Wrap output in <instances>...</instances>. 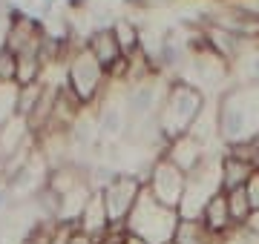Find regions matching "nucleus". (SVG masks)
Segmentation results:
<instances>
[{
	"label": "nucleus",
	"mask_w": 259,
	"mask_h": 244,
	"mask_svg": "<svg viewBox=\"0 0 259 244\" xmlns=\"http://www.w3.org/2000/svg\"><path fill=\"white\" fill-rule=\"evenodd\" d=\"M202 112H204V92L199 86H193L190 81H185V78H176L170 84V89H167V98L158 103V112H156L161 138L173 141L179 135H187Z\"/></svg>",
	"instance_id": "nucleus-1"
},
{
	"label": "nucleus",
	"mask_w": 259,
	"mask_h": 244,
	"mask_svg": "<svg viewBox=\"0 0 259 244\" xmlns=\"http://www.w3.org/2000/svg\"><path fill=\"white\" fill-rule=\"evenodd\" d=\"M107 84H110L107 69L90 55V49L87 46L75 49L72 57H69V64H66V86L75 92V98L83 106H93L107 92Z\"/></svg>",
	"instance_id": "nucleus-2"
},
{
	"label": "nucleus",
	"mask_w": 259,
	"mask_h": 244,
	"mask_svg": "<svg viewBox=\"0 0 259 244\" xmlns=\"http://www.w3.org/2000/svg\"><path fill=\"white\" fill-rule=\"evenodd\" d=\"M104 198V210H107V218H110L112 227H127V218L133 213V207L139 201V196L144 193V181L136 178L133 172H112L107 184L101 190Z\"/></svg>",
	"instance_id": "nucleus-3"
},
{
	"label": "nucleus",
	"mask_w": 259,
	"mask_h": 244,
	"mask_svg": "<svg viewBox=\"0 0 259 244\" xmlns=\"http://www.w3.org/2000/svg\"><path fill=\"white\" fill-rule=\"evenodd\" d=\"M144 190L156 201H161L164 207L179 210L182 198H185V190H187V175L173 161H167L164 155H158L156 164L150 167V175L144 178Z\"/></svg>",
	"instance_id": "nucleus-4"
},
{
	"label": "nucleus",
	"mask_w": 259,
	"mask_h": 244,
	"mask_svg": "<svg viewBox=\"0 0 259 244\" xmlns=\"http://www.w3.org/2000/svg\"><path fill=\"white\" fill-rule=\"evenodd\" d=\"M164 147L167 150H161V155H164L167 161H173L185 175H190V172L207 158L204 144L199 141V138H193L190 132H187V135H179V138H173V141H167Z\"/></svg>",
	"instance_id": "nucleus-5"
},
{
	"label": "nucleus",
	"mask_w": 259,
	"mask_h": 244,
	"mask_svg": "<svg viewBox=\"0 0 259 244\" xmlns=\"http://www.w3.org/2000/svg\"><path fill=\"white\" fill-rule=\"evenodd\" d=\"M87 49H90V55H93L107 72L124 60V52H121L118 40H115V35H112V26L110 29H95L93 35L87 38Z\"/></svg>",
	"instance_id": "nucleus-6"
},
{
	"label": "nucleus",
	"mask_w": 259,
	"mask_h": 244,
	"mask_svg": "<svg viewBox=\"0 0 259 244\" xmlns=\"http://www.w3.org/2000/svg\"><path fill=\"white\" fill-rule=\"evenodd\" d=\"M199 221H202L207 230H210L213 235H228L231 230H236L231 221V210H228V198H225V190L222 193H216V196L204 204L202 216H199Z\"/></svg>",
	"instance_id": "nucleus-7"
},
{
	"label": "nucleus",
	"mask_w": 259,
	"mask_h": 244,
	"mask_svg": "<svg viewBox=\"0 0 259 244\" xmlns=\"http://www.w3.org/2000/svg\"><path fill=\"white\" fill-rule=\"evenodd\" d=\"M98 132H101V138H124V132H127V109H124V103L118 101H104V106L98 109Z\"/></svg>",
	"instance_id": "nucleus-8"
},
{
	"label": "nucleus",
	"mask_w": 259,
	"mask_h": 244,
	"mask_svg": "<svg viewBox=\"0 0 259 244\" xmlns=\"http://www.w3.org/2000/svg\"><path fill=\"white\" fill-rule=\"evenodd\" d=\"M256 164L250 161H239L233 155H222V190H236V187H245L250 181V175L256 172Z\"/></svg>",
	"instance_id": "nucleus-9"
},
{
	"label": "nucleus",
	"mask_w": 259,
	"mask_h": 244,
	"mask_svg": "<svg viewBox=\"0 0 259 244\" xmlns=\"http://www.w3.org/2000/svg\"><path fill=\"white\" fill-rule=\"evenodd\" d=\"M225 198H228V210H231L233 227H248L250 218L256 216V213H253V204H250V198H248V190H245V187L228 190Z\"/></svg>",
	"instance_id": "nucleus-10"
},
{
	"label": "nucleus",
	"mask_w": 259,
	"mask_h": 244,
	"mask_svg": "<svg viewBox=\"0 0 259 244\" xmlns=\"http://www.w3.org/2000/svg\"><path fill=\"white\" fill-rule=\"evenodd\" d=\"M112 35H115V40H118L124 57H130L133 52L141 49V32H139V26H136L133 20H115V23H112Z\"/></svg>",
	"instance_id": "nucleus-11"
},
{
	"label": "nucleus",
	"mask_w": 259,
	"mask_h": 244,
	"mask_svg": "<svg viewBox=\"0 0 259 244\" xmlns=\"http://www.w3.org/2000/svg\"><path fill=\"white\" fill-rule=\"evenodd\" d=\"M40 72H44V60L35 55V52H26V55H18V86H29L40 81Z\"/></svg>",
	"instance_id": "nucleus-12"
},
{
	"label": "nucleus",
	"mask_w": 259,
	"mask_h": 244,
	"mask_svg": "<svg viewBox=\"0 0 259 244\" xmlns=\"http://www.w3.org/2000/svg\"><path fill=\"white\" fill-rule=\"evenodd\" d=\"M47 84L44 81H37V84H29V86H18V115L20 118H29L32 109L37 106L40 101V95H44Z\"/></svg>",
	"instance_id": "nucleus-13"
},
{
	"label": "nucleus",
	"mask_w": 259,
	"mask_h": 244,
	"mask_svg": "<svg viewBox=\"0 0 259 244\" xmlns=\"http://www.w3.org/2000/svg\"><path fill=\"white\" fill-rule=\"evenodd\" d=\"M15 81H18V55L0 49V84H15Z\"/></svg>",
	"instance_id": "nucleus-14"
},
{
	"label": "nucleus",
	"mask_w": 259,
	"mask_h": 244,
	"mask_svg": "<svg viewBox=\"0 0 259 244\" xmlns=\"http://www.w3.org/2000/svg\"><path fill=\"white\" fill-rule=\"evenodd\" d=\"M245 190H248V198H250V204H253V213H259V169L250 175V181L245 184Z\"/></svg>",
	"instance_id": "nucleus-15"
},
{
	"label": "nucleus",
	"mask_w": 259,
	"mask_h": 244,
	"mask_svg": "<svg viewBox=\"0 0 259 244\" xmlns=\"http://www.w3.org/2000/svg\"><path fill=\"white\" fill-rule=\"evenodd\" d=\"M66 244H98V241H95L93 235H87L83 230H75V233H72V238H69Z\"/></svg>",
	"instance_id": "nucleus-16"
},
{
	"label": "nucleus",
	"mask_w": 259,
	"mask_h": 244,
	"mask_svg": "<svg viewBox=\"0 0 259 244\" xmlns=\"http://www.w3.org/2000/svg\"><path fill=\"white\" fill-rule=\"evenodd\" d=\"M219 3H222V6H231V3H236V0H219Z\"/></svg>",
	"instance_id": "nucleus-17"
},
{
	"label": "nucleus",
	"mask_w": 259,
	"mask_h": 244,
	"mask_svg": "<svg viewBox=\"0 0 259 244\" xmlns=\"http://www.w3.org/2000/svg\"><path fill=\"white\" fill-rule=\"evenodd\" d=\"M170 244H173V241H170Z\"/></svg>",
	"instance_id": "nucleus-18"
}]
</instances>
